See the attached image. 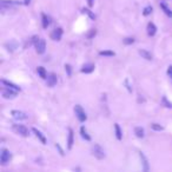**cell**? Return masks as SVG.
<instances>
[{
  "instance_id": "cell-20",
  "label": "cell",
  "mask_w": 172,
  "mask_h": 172,
  "mask_svg": "<svg viewBox=\"0 0 172 172\" xmlns=\"http://www.w3.org/2000/svg\"><path fill=\"white\" fill-rule=\"evenodd\" d=\"M80 135H81V138H83V139L87 140V141L91 140V136L87 133V130L85 129V126H81L80 127Z\"/></svg>"
},
{
  "instance_id": "cell-17",
  "label": "cell",
  "mask_w": 172,
  "mask_h": 172,
  "mask_svg": "<svg viewBox=\"0 0 172 172\" xmlns=\"http://www.w3.org/2000/svg\"><path fill=\"white\" fill-rule=\"evenodd\" d=\"M32 131H33V133L37 136V138H39V140H40L43 144H46V138H45V136H44L39 130H37L36 127H33Z\"/></svg>"
},
{
  "instance_id": "cell-23",
  "label": "cell",
  "mask_w": 172,
  "mask_h": 172,
  "mask_svg": "<svg viewBox=\"0 0 172 172\" xmlns=\"http://www.w3.org/2000/svg\"><path fill=\"white\" fill-rule=\"evenodd\" d=\"M114 54L116 53L113 51H108V50H104V51L99 52V55H104V57H113Z\"/></svg>"
},
{
  "instance_id": "cell-29",
  "label": "cell",
  "mask_w": 172,
  "mask_h": 172,
  "mask_svg": "<svg viewBox=\"0 0 172 172\" xmlns=\"http://www.w3.org/2000/svg\"><path fill=\"white\" fill-rule=\"evenodd\" d=\"M123 43L125 44V45H132V44L135 43V39H133V38H125L123 40Z\"/></svg>"
},
{
  "instance_id": "cell-27",
  "label": "cell",
  "mask_w": 172,
  "mask_h": 172,
  "mask_svg": "<svg viewBox=\"0 0 172 172\" xmlns=\"http://www.w3.org/2000/svg\"><path fill=\"white\" fill-rule=\"evenodd\" d=\"M151 129L155 130V131H163V130H164V127H163L161 125H159V124L153 123V124H151Z\"/></svg>"
},
{
  "instance_id": "cell-26",
  "label": "cell",
  "mask_w": 172,
  "mask_h": 172,
  "mask_svg": "<svg viewBox=\"0 0 172 172\" xmlns=\"http://www.w3.org/2000/svg\"><path fill=\"white\" fill-rule=\"evenodd\" d=\"M152 11H153V8H152V6H146L145 8H144V11H143V14L145 17L150 16L151 13H152Z\"/></svg>"
},
{
  "instance_id": "cell-1",
  "label": "cell",
  "mask_w": 172,
  "mask_h": 172,
  "mask_svg": "<svg viewBox=\"0 0 172 172\" xmlns=\"http://www.w3.org/2000/svg\"><path fill=\"white\" fill-rule=\"evenodd\" d=\"M91 153H92V156L96 157V158L99 159V160H102V159H104V158L106 157V155H105V151H104V149H103L99 144H94V145L92 146L91 147Z\"/></svg>"
},
{
  "instance_id": "cell-3",
  "label": "cell",
  "mask_w": 172,
  "mask_h": 172,
  "mask_svg": "<svg viewBox=\"0 0 172 172\" xmlns=\"http://www.w3.org/2000/svg\"><path fill=\"white\" fill-rule=\"evenodd\" d=\"M11 158L12 155L10 151L7 149H1V151H0V163H1V165H6L8 161L11 160Z\"/></svg>"
},
{
  "instance_id": "cell-4",
  "label": "cell",
  "mask_w": 172,
  "mask_h": 172,
  "mask_svg": "<svg viewBox=\"0 0 172 172\" xmlns=\"http://www.w3.org/2000/svg\"><path fill=\"white\" fill-rule=\"evenodd\" d=\"M74 113L80 123H84L86 119H87V116H86L85 111H84V108H81L80 105H75L74 106Z\"/></svg>"
},
{
  "instance_id": "cell-8",
  "label": "cell",
  "mask_w": 172,
  "mask_h": 172,
  "mask_svg": "<svg viewBox=\"0 0 172 172\" xmlns=\"http://www.w3.org/2000/svg\"><path fill=\"white\" fill-rule=\"evenodd\" d=\"M11 114L13 116V118L17 119V120H25V119L28 118L27 113L22 112V111H18V110H13L11 112Z\"/></svg>"
},
{
  "instance_id": "cell-13",
  "label": "cell",
  "mask_w": 172,
  "mask_h": 172,
  "mask_svg": "<svg viewBox=\"0 0 172 172\" xmlns=\"http://www.w3.org/2000/svg\"><path fill=\"white\" fill-rule=\"evenodd\" d=\"M138 53H139V55H141L144 59H146V60H152L153 59V55H152V53L151 52H149L147 50H139L138 51Z\"/></svg>"
},
{
  "instance_id": "cell-25",
  "label": "cell",
  "mask_w": 172,
  "mask_h": 172,
  "mask_svg": "<svg viewBox=\"0 0 172 172\" xmlns=\"http://www.w3.org/2000/svg\"><path fill=\"white\" fill-rule=\"evenodd\" d=\"M81 12L84 13V14H87V16L90 17L91 19H96V16H94V13H92V11H90L88 8H83Z\"/></svg>"
},
{
  "instance_id": "cell-19",
  "label": "cell",
  "mask_w": 172,
  "mask_h": 172,
  "mask_svg": "<svg viewBox=\"0 0 172 172\" xmlns=\"http://www.w3.org/2000/svg\"><path fill=\"white\" fill-rule=\"evenodd\" d=\"M135 135L137 138H144V136H145V131H144L143 127L137 126V127H135Z\"/></svg>"
},
{
  "instance_id": "cell-11",
  "label": "cell",
  "mask_w": 172,
  "mask_h": 172,
  "mask_svg": "<svg viewBox=\"0 0 172 172\" xmlns=\"http://www.w3.org/2000/svg\"><path fill=\"white\" fill-rule=\"evenodd\" d=\"M146 31H147V34H149L150 37H153V36L157 33L156 25H155L153 22H149V24H147V27H146Z\"/></svg>"
},
{
  "instance_id": "cell-28",
  "label": "cell",
  "mask_w": 172,
  "mask_h": 172,
  "mask_svg": "<svg viewBox=\"0 0 172 172\" xmlns=\"http://www.w3.org/2000/svg\"><path fill=\"white\" fill-rule=\"evenodd\" d=\"M161 103H163V105H164L165 108H172V103L169 102V100L166 99V97H163V99H161Z\"/></svg>"
},
{
  "instance_id": "cell-7",
  "label": "cell",
  "mask_w": 172,
  "mask_h": 172,
  "mask_svg": "<svg viewBox=\"0 0 172 172\" xmlns=\"http://www.w3.org/2000/svg\"><path fill=\"white\" fill-rule=\"evenodd\" d=\"M17 93H18V91L7 87V88H4L2 90V97L6 98V99H13V98L17 97Z\"/></svg>"
},
{
  "instance_id": "cell-14",
  "label": "cell",
  "mask_w": 172,
  "mask_h": 172,
  "mask_svg": "<svg viewBox=\"0 0 172 172\" xmlns=\"http://www.w3.org/2000/svg\"><path fill=\"white\" fill-rule=\"evenodd\" d=\"M1 84L5 85L6 87H10V88H12V90H16V91H18V92L20 91V87H19L18 85H16V84H13V83H11V81L2 79V80H1Z\"/></svg>"
},
{
  "instance_id": "cell-10",
  "label": "cell",
  "mask_w": 172,
  "mask_h": 172,
  "mask_svg": "<svg viewBox=\"0 0 172 172\" xmlns=\"http://www.w3.org/2000/svg\"><path fill=\"white\" fill-rule=\"evenodd\" d=\"M94 64H92V63H87V64L83 65V67H81V72L83 73H92L93 71H94Z\"/></svg>"
},
{
  "instance_id": "cell-33",
  "label": "cell",
  "mask_w": 172,
  "mask_h": 172,
  "mask_svg": "<svg viewBox=\"0 0 172 172\" xmlns=\"http://www.w3.org/2000/svg\"><path fill=\"white\" fill-rule=\"evenodd\" d=\"M87 2H88V6L92 7V6H93V2H94V0H87Z\"/></svg>"
},
{
  "instance_id": "cell-31",
  "label": "cell",
  "mask_w": 172,
  "mask_h": 172,
  "mask_svg": "<svg viewBox=\"0 0 172 172\" xmlns=\"http://www.w3.org/2000/svg\"><path fill=\"white\" fill-rule=\"evenodd\" d=\"M167 74H169L170 78H172V66H169L167 67Z\"/></svg>"
},
{
  "instance_id": "cell-30",
  "label": "cell",
  "mask_w": 172,
  "mask_h": 172,
  "mask_svg": "<svg viewBox=\"0 0 172 172\" xmlns=\"http://www.w3.org/2000/svg\"><path fill=\"white\" fill-rule=\"evenodd\" d=\"M65 70H66V72H67V75H71V66L69 64L65 65Z\"/></svg>"
},
{
  "instance_id": "cell-24",
  "label": "cell",
  "mask_w": 172,
  "mask_h": 172,
  "mask_svg": "<svg viewBox=\"0 0 172 172\" xmlns=\"http://www.w3.org/2000/svg\"><path fill=\"white\" fill-rule=\"evenodd\" d=\"M96 34H97V30H96V28H92V30H90V31L87 32L86 38H87V39H92V38L96 37Z\"/></svg>"
},
{
  "instance_id": "cell-2",
  "label": "cell",
  "mask_w": 172,
  "mask_h": 172,
  "mask_svg": "<svg viewBox=\"0 0 172 172\" xmlns=\"http://www.w3.org/2000/svg\"><path fill=\"white\" fill-rule=\"evenodd\" d=\"M13 131L18 133V135H20L22 137H28V129H27L25 125H22V124H13Z\"/></svg>"
},
{
  "instance_id": "cell-12",
  "label": "cell",
  "mask_w": 172,
  "mask_h": 172,
  "mask_svg": "<svg viewBox=\"0 0 172 172\" xmlns=\"http://www.w3.org/2000/svg\"><path fill=\"white\" fill-rule=\"evenodd\" d=\"M139 157H140V160L143 163V169H144V171L147 172L149 171V160H147V158L145 157V155L143 153V152H139Z\"/></svg>"
},
{
  "instance_id": "cell-6",
  "label": "cell",
  "mask_w": 172,
  "mask_h": 172,
  "mask_svg": "<svg viewBox=\"0 0 172 172\" xmlns=\"http://www.w3.org/2000/svg\"><path fill=\"white\" fill-rule=\"evenodd\" d=\"M51 39L54 40V41H60V39L63 37V28L61 27H58V28H54L53 31L51 32Z\"/></svg>"
},
{
  "instance_id": "cell-5",
  "label": "cell",
  "mask_w": 172,
  "mask_h": 172,
  "mask_svg": "<svg viewBox=\"0 0 172 172\" xmlns=\"http://www.w3.org/2000/svg\"><path fill=\"white\" fill-rule=\"evenodd\" d=\"M34 46H36V51H37L38 54L45 53V51H46V41H45V39H38L37 43L34 44Z\"/></svg>"
},
{
  "instance_id": "cell-18",
  "label": "cell",
  "mask_w": 172,
  "mask_h": 172,
  "mask_svg": "<svg viewBox=\"0 0 172 172\" xmlns=\"http://www.w3.org/2000/svg\"><path fill=\"white\" fill-rule=\"evenodd\" d=\"M37 73H38V75L41 78V79H46V78H47L46 70L44 69L43 66H38V67H37Z\"/></svg>"
},
{
  "instance_id": "cell-22",
  "label": "cell",
  "mask_w": 172,
  "mask_h": 172,
  "mask_svg": "<svg viewBox=\"0 0 172 172\" xmlns=\"http://www.w3.org/2000/svg\"><path fill=\"white\" fill-rule=\"evenodd\" d=\"M114 131H116V137H117V139L118 140H122L123 138V132H122V130H120V126H119V124H114Z\"/></svg>"
},
{
  "instance_id": "cell-15",
  "label": "cell",
  "mask_w": 172,
  "mask_h": 172,
  "mask_svg": "<svg viewBox=\"0 0 172 172\" xmlns=\"http://www.w3.org/2000/svg\"><path fill=\"white\" fill-rule=\"evenodd\" d=\"M73 130L72 129H69V136H67V149L71 150L72 149V146H73Z\"/></svg>"
},
{
  "instance_id": "cell-9",
  "label": "cell",
  "mask_w": 172,
  "mask_h": 172,
  "mask_svg": "<svg viewBox=\"0 0 172 172\" xmlns=\"http://www.w3.org/2000/svg\"><path fill=\"white\" fill-rule=\"evenodd\" d=\"M46 81H47V86L53 87V86L57 85L58 78H57V75L54 74V73H50V74L47 75V78H46Z\"/></svg>"
},
{
  "instance_id": "cell-32",
  "label": "cell",
  "mask_w": 172,
  "mask_h": 172,
  "mask_svg": "<svg viewBox=\"0 0 172 172\" xmlns=\"http://www.w3.org/2000/svg\"><path fill=\"white\" fill-rule=\"evenodd\" d=\"M55 147L59 150V153L61 155V156H64V152H63V150H61V147H60V145L59 144H55Z\"/></svg>"
},
{
  "instance_id": "cell-21",
  "label": "cell",
  "mask_w": 172,
  "mask_h": 172,
  "mask_svg": "<svg viewBox=\"0 0 172 172\" xmlns=\"http://www.w3.org/2000/svg\"><path fill=\"white\" fill-rule=\"evenodd\" d=\"M159 6H160V8L163 10V11H164V13H165L167 17L172 18V11L170 10V8H169V7H167V5L165 4V2H160V4H159Z\"/></svg>"
},
{
  "instance_id": "cell-16",
  "label": "cell",
  "mask_w": 172,
  "mask_h": 172,
  "mask_svg": "<svg viewBox=\"0 0 172 172\" xmlns=\"http://www.w3.org/2000/svg\"><path fill=\"white\" fill-rule=\"evenodd\" d=\"M41 24H43V27L45 30L51 25V19H50V17H47L45 13L41 14Z\"/></svg>"
},
{
  "instance_id": "cell-34",
  "label": "cell",
  "mask_w": 172,
  "mask_h": 172,
  "mask_svg": "<svg viewBox=\"0 0 172 172\" xmlns=\"http://www.w3.org/2000/svg\"><path fill=\"white\" fill-rule=\"evenodd\" d=\"M30 2H31V0H24V4H25V5H28Z\"/></svg>"
}]
</instances>
